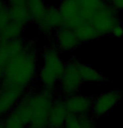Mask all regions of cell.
Here are the masks:
<instances>
[{
    "label": "cell",
    "mask_w": 123,
    "mask_h": 128,
    "mask_svg": "<svg viewBox=\"0 0 123 128\" xmlns=\"http://www.w3.org/2000/svg\"><path fill=\"white\" fill-rule=\"evenodd\" d=\"M39 54L35 42H26L22 52L4 69L2 82L28 91L39 76Z\"/></svg>",
    "instance_id": "1"
},
{
    "label": "cell",
    "mask_w": 123,
    "mask_h": 128,
    "mask_svg": "<svg viewBox=\"0 0 123 128\" xmlns=\"http://www.w3.org/2000/svg\"><path fill=\"white\" fill-rule=\"evenodd\" d=\"M43 63L39 68L38 79L41 88L59 92V82L65 68L60 52L54 42L45 46L42 52Z\"/></svg>",
    "instance_id": "2"
},
{
    "label": "cell",
    "mask_w": 123,
    "mask_h": 128,
    "mask_svg": "<svg viewBox=\"0 0 123 128\" xmlns=\"http://www.w3.org/2000/svg\"><path fill=\"white\" fill-rule=\"evenodd\" d=\"M58 91L41 88L39 90L29 89L24 97L31 112L30 125L36 128H48V121L51 108L59 96Z\"/></svg>",
    "instance_id": "3"
},
{
    "label": "cell",
    "mask_w": 123,
    "mask_h": 128,
    "mask_svg": "<svg viewBox=\"0 0 123 128\" xmlns=\"http://www.w3.org/2000/svg\"><path fill=\"white\" fill-rule=\"evenodd\" d=\"M118 12L110 2L100 1L90 25L101 38L111 34L114 28L122 22L118 16Z\"/></svg>",
    "instance_id": "4"
},
{
    "label": "cell",
    "mask_w": 123,
    "mask_h": 128,
    "mask_svg": "<svg viewBox=\"0 0 123 128\" xmlns=\"http://www.w3.org/2000/svg\"><path fill=\"white\" fill-rule=\"evenodd\" d=\"M80 61L71 58L65 61V68L59 82L60 96H68L77 94L84 84L79 68Z\"/></svg>",
    "instance_id": "5"
},
{
    "label": "cell",
    "mask_w": 123,
    "mask_h": 128,
    "mask_svg": "<svg viewBox=\"0 0 123 128\" xmlns=\"http://www.w3.org/2000/svg\"><path fill=\"white\" fill-rule=\"evenodd\" d=\"M123 99L121 92L118 89H113L107 91L100 95L94 96V102L92 106L91 116L96 118L106 116L110 111H111L115 106Z\"/></svg>",
    "instance_id": "6"
},
{
    "label": "cell",
    "mask_w": 123,
    "mask_h": 128,
    "mask_svg": "<svg viewBox=\"0 0 123 128\" xmlns=\"http://www.w3.org/2000/svg\"><path fill=\"white\" fill-rule=\"evenodd\" d=\"M27 91L8 85L4 82L0 84V121L6 117L13 111L15 106Z\"/></svg>",
    "instance_id": "7"
},
{
    "label": "cell",
    "mask_w": 123,
    "mask_h": 128,
    "mask_svg": "<svg viewBox=\"0 0 123 128\" xmlns=\"http://www.w3.org/2000/svg\"><path fill=\"white\" fill-rule=\"evenodd\" d=\"M36 25L41 34L45 37L50 38L54 36L56 30L64 25L63 17L58 8L48 6L45 16Z\"/></svg>",
    "instance_id": "8"
},
{
    "label": "cell",
    "mask_w": 123,
    "mask_h": 128,
    "mask_svg": "<svg viewBox=\"0 0 123 128\" xmlns=\"http://www.w3.org/2000/svg\"><path fill=\"white\" fill-rule=\"evenodd\" d=\"M65 108L70 114L85 116L91 115L94 102V96H83L75 94L68 96H61Z\"/></svg>",
    "instance_id": "9"
},
{
    "label": "cell",
    "mask_w": 123,
    "mask_h": 128,
    "mask_svg": "<svg viewBox=\"0 0 123 128\" xmlns=\"http://www.w3.org/2000/svg\"><path fill=\"white\" fill-rule=\"evenodd\" d=\"M26 41L22 38L10 40L0 39V66L5 68L16 56L23 51Z\"/></svg>",
    "instance_id": "10"
},
{
    "label": "cell",
    "mask_w": 123,
    "mask_h": 128,
    "mask_svg": "<svg viewBox=\"0 0 123 128\" xmlns=\"http://www.w3.org/2000/svg\"><path fill=\"white\" fill-rule=\"evenodd\" d=\"M54 38V43L60 52H70L76 49L80 44L75 32L65 26L60 27L56 30Z\"/></svg>",
    "instance_id": "11"
},
{
    "label": "cell",
    "mask_w": 123,
    "mask_h": 128,
    "mask_svg": "<svg viewBox=\"0 0 123 128\" xmlns=\"http://www.w3.org/2000/svg\"><path fill=\"white\" fill-rule=\"evenodd\" d=\"M10 21L24 28L31 22L28 10V1L13 0L7 2Z\"/></svg>",
    "instance_id": "12"
},
{
    "label": "cell",
    "mask_w": 123,
    "mask_h": 128,
    "mask_svg": "<svg viewBox=\"0 0 123 128\" xmlns=\"http://www.w3.org/2000/svg\"><path fill=\"white\" fill-rule=\"evenodd\" d=\"M58 8L63 17V26L72 29L73 31H75L80 27L77 0H69V1L61 2Z\"/></svg>",
    "instance_id": "13"
},
{
    "label": "cell",
    "mask_w": 123,
    "mask_h": 128,
    "mask_svg": "<svg viewBox=\"0 0 123 128\" xmlns=\"http://www.w3.org/2000/svg\"><path fill=\"white\" fill-rule=\"evenodd\" d=\"M69 115L70 113L64 105L62 97L59 96L51 108L49 116L48 128H65Z\"/></svg>",
    "instance_id": "14"
},
{
    "label": "cell",
    "mask_w": 123,
    "mask_h": 128,
    "mask_svg": "<svg viewBox=\"0 0 123 128\" xmlns=\"http://www.w3.org/2000/svg\"><path fill=\"white\" fill-rule=\"evenodd\" d=\"M79 68L81 74V78L83 80L84 83H108L111 82V80L105 76L101 72L92 68L91 66L85 63H82L81 62H79Z\"/></svg>",
    "instance_id": "15"
},
{
    "label": "cell",
    "mask_w": 123,
    "mask_h": 128,
    "mask_svg": "<svg viewBox=\"0 0 123 128\" xmlns=\"http://www.w3.org/2000/svg\"><path fill=\"white\" fill-rule=\"evenodd\" d=\"M47 8V5H45L41 1H38V0L28 1V10H29L31 22L34 24H37L45 16Z\"/></svg>",
    "instance_id": "16"
},
{
    "label": "cell",
    "mask_w": 123,
    "mask_h": 128,
    "mask_svg": "<svg viewBox=\"0 0 123 128\" xmlns=\"http://www.w3.org/2000/svg\"><path fill=\"white\" fill-rule=\"evenodd\" d=\"M74 32L80 43L96 41L101 38L93 28L88 25H84V26L78 28Z\"/></svg>",
    "instance_id": "17"
},
{
    "label": "cell",
    "mask_w": 123,
    "mask_h": 128,
    "mask_svg": "<svg viewBox=\"0 0 123 128\" xmlns=\"http://www.w3.org/2000/svg\"><path fill=\"white\" fill-rule=\"evenodd\" d=\"M24 28L10 21L4 28L0 30V39L10 40L21 38Z\"/></svg>",
    "instance_id": "18"
},
{
    "label": "cell",
    "mask_w": 123,
    "mask_h": 128,
    "mask_svg": "<svg viewBox=\"0 0 123 128\" xmlns=\"http://www.w3.org/2000/svg\"><path fill=\"white\" fill-rule=\"evenodd\" d=\"M65 128H82L80 116L74 114L69 115Z\"/></svg>",
    "instance_id": "19"
},
{
    "label": "cell",
    "mask_w": 123,
    "mask_h": 128,
    "mask_svg": "<svg viewBox=\"0 0 123 128\" xmlns=\"http://www.w3.org/2000/svg\"><path fill=\"white\" fill-rule=\"evenodd\" d=\"M82 128H96L95 118L91 115L80 116Z\"/></svg>",
    "instance_id": "20"
},
{
    "label": "cell",
    "mask_w": 123,
    "mask_h": 128,
    "mask_svg": "<svg viewBox=\"0 0 123 128\" xmlns=\"http://www.w3.org/2000/svg\"><path fill=\"white\" fill-rule=\"evenodd\" d=\"M111 35H113L116 38H122L123 37V25L121 24H117L111 32Z\"/></svg>",
    "instance_id": "21"
},
{
    "label": "cell",
    "mask_w": 123,
    "mask_h": 128,
    "mask_svg": "<svg viewBox=\"0 0 123 128\" xmlns=\"http://www.w3.org/2000/svg\"><path fill=\"white\" fill-rule=\"evenodd\" d=\"M110 2L118 11L119 10H123V0H115V1H110Z\"/></svg>",
    "instance_id": "22"
},
{
    "label": "cell",
    "mask_w": 123,
    "mask_h": 128,
    "mask_svg": "<svg viewBox=\"0 0 123 128\" xmlns=\"http://www.w3.org/2000/svg\"><path fill=\"white\" fill-rule=\"evenodd\" d=\"M4 68L0 66V84H1L3 79H4Z\"/></svg>",
    "instance_id": "23"
},
{
    "label": "cell",
    "mask_w": 123,
    "mask_h": 128,
    "mask_svg": "<svg viewBox=\"0 0 123 128\" xmlns=\"http://www.w3.org/2000/svg\"><path fill=\"white\" fill-rule=\"evenodd\" d=\"M0 128H4V124H3L2 121H0Z\"/></svg>",
    "instance_id": "24"
}]
</instances>
